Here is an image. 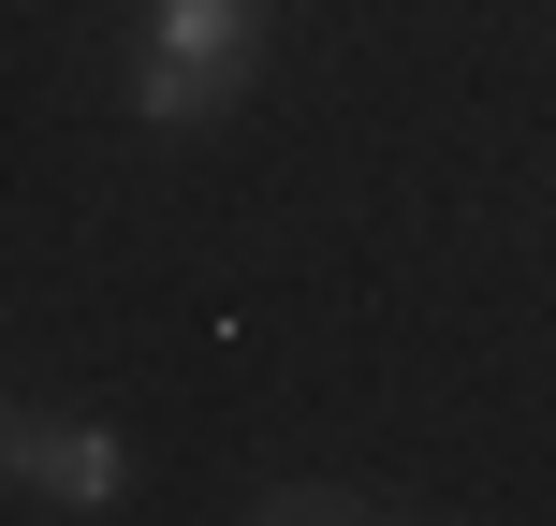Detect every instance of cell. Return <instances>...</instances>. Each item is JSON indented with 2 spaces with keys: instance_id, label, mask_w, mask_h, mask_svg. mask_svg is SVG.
Masks as SVG:
<instances>
[{
  "instance_id": "cell-1",
  "label": "cell",
  "mask_w": 556,
  "mask_h": 526,
  "mask_svg": "<svg viewBox=\"0 0 556 526\" xmlns=\"http://www.w3.org/2000/svg\"><path fill=\"white\" fill-rule=\"evenodd\" d=\"M264 74V0H162L147 15V59H132V117L147 132H205L235 117Z\"/></svg>"
},
{
  "instance_id": "cell-2",
  "label": "cell",
  "mask_w": 556,
  "mask_h": 526,
  "mask_svg": "<svg viewBox=\"0 0 556 526\" xmlns=\"http://www.w3.org/2000/svg\"><path fill=\"white\" fill-rule=\"evenodd\" d=\"M0 469H15L29 498H59V512H117L132 498V439L88 424V410H15L0 424Z\"/></svg>"
},
{
  "instance_id": "cell-3",
  "label": "cell",
  "mask_w": 556,
  "mask_h": 526,
  "mask_svg": "<svg viewBox=\"0 0 556 526\" xmlns=\"http://www.w3.org/2000/svg\"><path fill=\"white\" fill-rule=\"evenodd\" d=\"M250 526H381V512H352V498H307V483H278V498H250Z\"/></svg>"
}]
</instances>
